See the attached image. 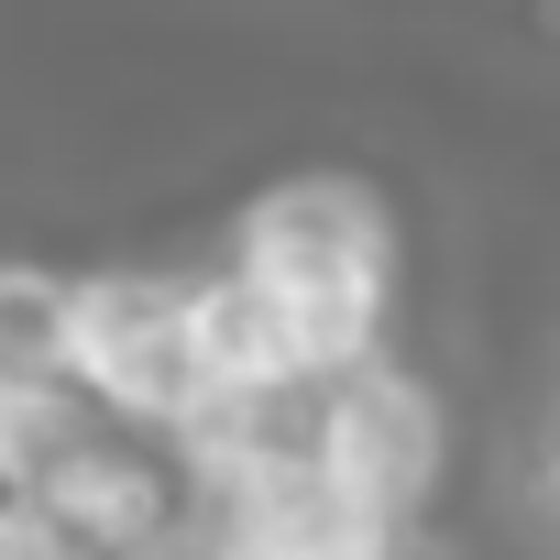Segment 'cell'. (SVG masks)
I'll return each instance as SVG.
<instances>
[{
    "instance_id": "obj_1",
    "label": "cell",
    "mask_w": 560,
    "mask_h": 560,
    "mask_svg": "<svg viewBox=\"0 0 560 560\" xmlns=\"http://www.w3.org/2000/svg\"><path fill=\"white\" fill-rule=\"evenodd\" d=\"M220 253L253 275V287L287 298V319L308 330L319 374L385 352L407 242H396V209H385V187H374L363 165H298V176H264V187L231 209Z\"/></svg>"
},
{
    "instance_id": "obj_2",
    "label": "cell",
    "mask_w": 560,
    "mask_h": 560,
    "mask_svg": "<svg viewBox=\"0 0 560 560\" xmlns=\"http://www.w3.org/2000/svg\"><path fill=\"white\" fill-rule=\"evenodd\" d=\"M67 374L100 396V418H132V429H187L220 385L198 363V330H187V275L165 264H89L78 298H67Z\"/></svg>"
},
{
    "instance_id": "obj_3",
    "label": "cell",
    "mask_w": 560,
    "mask_h": 560,
    "mask_svg": "<svg viewBox=\"0 0 560 560\" xmlns=\"http://www.w3.org/2000/svg\"><path fill=\"white\" fill-rule=\"evenodd\" d=\"M308 451H319L374 516L429 527L440 494H451V451H462V440H451V396H440L418 363L363 352V363H341V374L308 385Z\"/></svg>"
},
{
    "instance_id": "obj_4",
    "label": "cell",
    "mask_w": 560,
    "mask_h": 560,
    "mask_svg": "<svg viewBox=\"0 0 560 560\" xmlns=\"http://www.w3.org/2000/svg\"><path fill=\"white\" fill-rule=\"evenodd\" d=\"M34 505H45L89 560H165V549H187V516L209 505V483H198V462H187L165 429L100 418V429L34 483Z\"/></svg>"
},
{
    "instance_id": "obj_5",
    "label": "cell",
    "mask_w": 560,
    "mask_h": 560,
    "mask_svg": "<svg viewBox=\"0 0 560 560\" xmlns=\"http://www.w3.org/2000/svg\"><path fill=\"white\" fill-rule=\"evenodd\" d=\"M209 527L242 538V549H264V560H385L396 549V516H374L308 451V429L242 451L231 472H209Z\"/></svg>"
},
{
    "instance_id": "obj_6",
    "label": "cell",
    "mask_w": 560,
    "mask_h": 560,
    "mask_svg": "<svg viewBox=\"0 0 560 560\" xmlns=\"http://www.w3.org/2000/svg\"><path fill=\"white\" fill-rule=\"evenodd\" d=\"M187 330H198V363H209L220 396H308L319 385V352L287 319V298L253 287L231 253L209 275H187Z\"/></svg>"
},
{
    "instance_id": "obj_7",
    "label": "cell",
    "mask_w": 560,
    "mask_h": 560,
    "mask_svg": "<svg viewBox=\"0 0 560 560\" xmlns=\"http://www.w3.org/2000/svg\"><path fill=\"white\" fill-rule=\"evenodd\" d=\"M89 429H100V396H89L67 363L0 374V494H34V483H45Z\"/></svg>"
},
{
    "instance_id": "obj_8",
    "label": "cell",
    "mask_w": 560,
    "mask_h": 560,
    "mask_svg": "<svg viewBox=\"0 0 560 560\" xmlns=\"http://www.w3.org/2000/svg\"><path fill=\"white\" fill-rule=\"evenodd\" d=\"M67 298H78V275H67V264L0 253V374L67 363Z\"/></svg>"
},
{
    "instance_id": "obj_9",
    "label": "cell",
    "mask_w": 560,
    "mask_h": 560,
    "mask_svg": "<svg viewBox=\"0 0 560 560\" xmlns=\"http://www.w3.org/2000/svg\"><path fill=\"white\" fill-rule=\"evenodd\" d=\"M0 560H89V549H78L34 494H0Z\"/></svg>"
},
{
    "instance_id": "obj_10",
    "label": "cell",
    "mask_w": 560,
    "mask_h": 560,
    "mask_svg": "<svg viewBox=\"0 0 560 560\" xmlns=\"http://www.w3.org/2000/svg\"><path fill=\"white\" fill-rule=\"evenodd\" d=\"M385 560H451V549H440V527H396V549H385Z\"/></svg>"
},
{
    "instance_id": "obj_11",
    "label": "cell",
    "mask_w": 560,
    "mask_h": 560,
    "mask_svg": "<svg viewBox=\"0 0 560 560\" xmlns=\"http://www.w3.org/2000/svg\"><path fill=\"white\" fill-rule=\"evenodd\" d=\"M187 560H264V549H242V538H220V527H209V538H198Z\"/></svg>"
},
{
    "instance_id": "obj_12",
    "label": "cell",
    "mask_w": 560,
    "mask_h": 560,
    "mask_svg": "<svg viewBox=\"0 0 560 560\" xmlns=\"http://www.w3.org/2000/svg\"><path fill=\"white\" fill-rule=\"evenodd\" d=\"M549 505H560V440H549Z\"/></svg>"
}]
</instances>
